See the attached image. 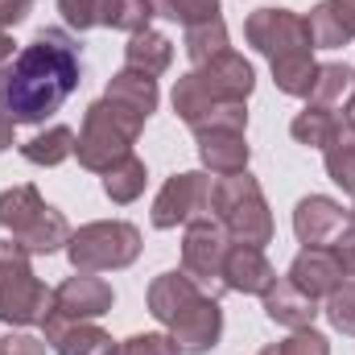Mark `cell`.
<instances>
[{
    "mask_svg": "<svg viewBox=\"0 0 355 355\" xmlns=\"http://www.w3.org/2000/svg\"><path fill=\"white\" fill-rule=\"evenodd\" d=\"M83 83V54L67 29H37L29 46H21L0 67V103L12 124H46L71 91Z\"/></svg>",
    "mask_w": 355,
    "mask_h": 355,
    "instance_id": "1",
    "label": "cell"
},
{
    "mask_svg": "<svg viewBox=\"0 0 355 355\" xmlns=\"http://www.w3.org/2000/svg\"><path fill=\"white\" fill-rule=\"evenodd\" d=\"M257 87V71L244 54L236 50H223L219 58L186 71L182 79L174 83V112L182 124H202L215 107L223 103H244Z\"/></svg>",
    "mask_w": 355,
    "mask_h": 355,
    "instance_id": "2",
    "label": "cell"
},
{
    "mask_svg": "<svg viewBox=\"0 0 355 355\" xmlns=\"http://www.w3.org/2000/svg\"><path fill=\"white\" fill-rule=\"evenodd\" d=\"M0 227H4L29 257H50V252L67 248V240H71L67 215L54 211V207L37 194V186H29V182L0 190Z\"/></svg>",
    "mask_w": 355,
    "mask_h": 355,
    "instance_id": "3",
    "label": "cell"
},
{
    "mask_svg": "<svg viewBox=\"0 0 355 355\" xmlns=\"http://www.w3.org/2000/svg\"><path fill=\"white\" fill-rule=\"evenodd\" d=\"M145 128V116L112 103V99H95L83 116V128H79V141H75V157L79 166L91 174H107L120 157L132 153L137 137Z\"/></svg>",
    "mask_w": 355,
    "mask_h": 355,
    "instance_id": "4",
    "label": "cell"
},
{
    "mask_svg": "<svg viewBox=\"0 0 355 355\" xmlns=\"http://www.w3.org/2000/svg\"><path fill=\"white\" fill-rule=\"evenodd\" d=\"M211 215L223 223L232 244H252V248L272 244V211L265 202L261 182L248 170L211 182Z\"/></svg>",
    "mask_w": 355,
    "mask_h": 355,
    "instance_id": "5",
    "label": "cell"
},
{
    "mask_svg": "<svg viewBox=\"0 0 355 355\" xmlns=\"http://www.w3.org/2000/svg\"><path fill=\"white\" fill-rule=\"evenodd\" d=\"M50 293L29 265V252L17 240L0 244V322L8 327H42L50 310Z\"/></svg>",
    "mask_w": 355,
    "mask_h": 355,
    "instance_id": "6",
    "label": "cell"
},
{
    "mask_svg": "<svg viewBox=\"0 0 355 355\" xmlns=\"http://www.w3.org/2000/svg\"><path fill=\"white\" fill-rule=\"evenodd\" d=\"M67 257L75 272H116L141 257V232L124 219H95L71 232Z\"/></svg>",
    "mask_w": 355,
    "mask_h": 355,
    "instance_id": "7",
    "label": "cell"
},
{
    "mask_svg": "<svg viewBox=\"0 0 355 355\" xmlns=\"http://www.w3.org/2000/svg\"><path fill=\"white\" fill-rule=\"evenodd\" d=\"M112 302H116V293H112V285H107L103 277H95V272H75V277H67V281L50 293V310H46V318H42L46 343H54L62 331H71V327H79V322L103 318V314L112 310Z\"/></svg>",
    "mask_w": 355,
    "mask_h": 355,
    "instance_id": "8",
    "label": "cell"
},
{
    "mask_svg": "<svg viewBox=\"0 0 355 355\" xmlns=\"http://www.w3.org/2000/svg\"><path fill=\"white\" fill-rule=\"evenodd\" d=\"M244 37L252 50H261L272 62H285V58H302V54H314V37H310V25L302 12L293 8H257L248 21H244Z\"/></svg>",
    "mask_w": 355,
    "mask_h": 355,
    "instance_id": "9",
    "label": "cell"
},
{
    "mask_svg": "<svg viewBox=\"0 0 355 355\" xmlns=\"http://www.w3.org/2000/svg\"><path fill=\"white\" fill-rule=\"evenodd\" d=\"M232 248V236L215 215H198L186 223L182 236V272L202 285V293L219 297L223 293V257Z\"/></svg>",
    "mask_w": 355,
    "mask_h": 355,
    "instance_id": "10",
    "label": "cell"
},
{
    "mask_svg": "<svg viewBox=\"0 0 355 355\" xmlns=\"http://www.w3.org/2000/svg\"><path fill=\"white\" fill-rule=\"evenodd\" d=\"M58 12L71 29H120V33H141L157 17L153 0H58Z\"/></svg>",
    "mask_w": 355,
    "mask_h": 355,
    "instance_id": "11",
    "label": "cell"
},
{
    "mask_svg": "<svg viewBox=\"0 0 355 355\" xmlns=\"http://www.w3.org/2000/svg\"><path fill=\"white\" fill-rule=\"evenodd\" d=\"M211 211V178L202 170H186V174H174L153 198V227L170 232V227H182L198 215Z\"/></svg>",
    "mask_w": 355,
    "mask_h": 355,
    "instance_id": "12",
    "label": "cell"
},
{
    "mask_svg": "<svg viewBox=\"0 0 355 355\" xmlns=\"http://www.w3.org/2000/svg\"><path fill=\"white\" fill-rule=\"evenodd\" d=\"M219 335H223V310H219V297L211 293H198L170 322V339L182 355H207L211 347H219Z\"/></svg>",
    "mask_w": 355,
    "mask_h": 355,
    "instance_id": "13",
    "label": "cell"
},
{
    "mask_svg": "<svg viewBox=\"0 0 355 355\" xmlns=\"http://www.w3.org/2000/svg\"><path fill=\"white\" fill-rule=\"evenodd\" d=\"M347 227H352V215H347L335 198H327V194H306V198L293 207V232H297V240H302L306 248H327V244H335Z\"/></svg>",
    "mask_w": 355,
    "mask_h": 355,
    "instance_id": "14",
    "label": "cell"
},
{
    "mask_svg": "<svg viewBox=\"0 0 355 355\" xmlns=\"http://www.w3.org/2000/svg\"><path fill=\"white\" fill-rule=\"evenodd\" d=\"M194 141H198V162H202L207 174L227 178V174H244L248 170L252 149H248L244 132H236V128H207V132H194Z\"/></svg>",
    "mask_w": 355,
    "mask_h": 355,
    "instance_id": "15",
    "label": "cell"
},
{
    "mask_svg": "<svg viewBox=\"0 0 355 355\" xmlns=\"http://www.w3.org/2000/svg\"><path fill=\"white\" fill-rule=\"evenodd\" d=\"M272 281H277V268L265 261V248H252V244H232L227 248V257H223V289L261 297Z\"/></svg>",
    "mask_w": 355,
    "mask_h": 355,
    "instance_id": "16",
    "label": "cell"
},
{
    "mask_svg": "<svg viewBox=\"0 0 355 355\" xmlns=\"http://www.w3.org/2000/svg\"><path fill=\"white\" fill-rule=\"evenodd\" d=\"M306 297H331L339 285H343V268H339V261L327 252V248H302L297 257H293V265H289V272H285Z\"/></svg>",
    "mask_w": 355,
    "mask_h": 355,
    "instance_id": "17",
    "label": "cell"
},
{
    "mask_svg": "<svg viewBox=\"0 0 355 355\" xmlns=\"http://www.w3.org/2000/svg\"><path fill=\"white\" fill-rule=\"evenodd\" d=\"M261 297H265V314L277 322V327L306 331V327H314V318H318V302H314V297H306L289 277H277Z\"/></svg>",
    "mask_w": 355,
    "mask_h": 355,
    "instance_id": "18",
    "label": "cell"
},
{
    "mask_svg": "<svg viewBox=\"0 0 355 355\" xmlns=\"http://www.w3.org/2000/svg\"><path fill=\"white\" fill-rule=\"evenodd\" d=\"M202 293V285L194 281V277H186L182 268H170V272H157L153 281H149V314L162 322V327H170L178 314L194 302Z\"/></svg>",
    "mask_w": 355,
    "mask_h": 355,
    "instance_id": "19",
    "label": "cell"
},
{
    "mask_svg": "<svg viewBox=\"0 0 355 355\" xmlns=\"http://www.w3.org/2000/svg\"><path fill=\"white\" fill-rule=\"evenodd\" d=\"M306 25H310V37H314L318 50H339V46H347L355 37V4H347V0H322V4L310 8Z\"/></svg>",
    "mask_w": 355,
    "mask_h": 355,
    "instance_id": "20",
    "label": "cell"
},
{
    "mask_svg": "<svg viewBox=\"0 0 355 355\" xmlns=\"http://www.w3.org/2000/svg\"><path fill=\"white\" fill-rule=\"evenodd\" d=\"M103 99H112V103H120V107H128V112H137V116H153L157 112V99H162V91H157V79H149V75H141V71H116L112 79H107V87H103Z\"/></svg>",
    "mask_w": 355,
    "mask_h": 355,
    "instance_id": "21",
    "label": "cell"
},
{
    "mask_svg": "<svg viewBox=\"0 0 355 355\" xmlns=\"http://www.w3.org/2000/svg\"><path fill=\"white\" fill-rule=\"evenodd\" d=\"M170 62H174V42H170L166 33H157V29H141V33H132L128 46H124V67H128V71H141V75H149V79L166 75Z\"/></svg>",
    "mask_w": 355,
    "mask_h": 355,
    "instance_id": "22",
    "label": "cell"
},
{
    "mask_svg": "<svg viewBox=\"0 0 355 355\" xmlns=\"http://www.w3.org/2000/svg\"><path fill=\"white\" fill-rule=\"evenodd\" d=\"M75 141H79V137H75L67 124H54V128L29 137V141L21 145V157H25L29 166H62L67 157H75Z\"/></svg>",
    "mask_w": 355,
    "mask_h": 355,
    "instance_id": "23",
    "label": "cell"
},
{
    "mask_svg": "<svg viewBox=\"0 0 355 355\" xmlns=\"http://www.w3.org/2000/svg\"><path fill=\"white\" fill-rule=\"evenodd\" d=\"M339 128H343V120L331 107H314V103H306V112H297L293 124H289L293 141L297 145H310V149H327L339 137Z\"/></svg>",
    "mask_w": 355,
    "mask_h": 355,
    "instance_id": "24",
    "label": "cell"
},
{
    "mask_svg": "<svg viewBox=\"0 0 355 355\" xmlns=\"http://www.w3.org/2000/svg\"><path fill=\"white\" fill-rule=\"evenodd\" d=\"M145 182H149L145 162H141L137 153H128V157H120V162L103 174V194L124 207V202H137V198L145 194Z\"/></svg>",
    "mask_w": 355,
    "mask_h": 355,
    "instance_id": "25",
    "label": "cell"
},
{
    "mask_svg": "<svg viewBox=\"0 0 355 355\" xmlns=\"http://www.w3.org/2000/svg\"><path fill=\"white\" fill-rule=\"evenodd\" d=\"M182 46H186V58H190L194 67H202V62L219 58L223 50H232V46H227V25H223V17H211V21L190 25Z\"/></svg>",
    "mask_w": 355,
    "mask_h": 355,
    "instance_id": "26",
    "label": "cell"
},
{
    "mask_svg": "<svg viewBox=\"0 0 355 355\" xmlns=\"http://www.w3.org/2000/svg\"><path fill=\"white\" fill-rule=\"evenodd\" d=\"M352 91H355V71L352 67H347V62H327V67H318V79H314V91H310V103L335 112Z\"/></svg>",
    "mask_w": 355,
    "mask_h": 355,
    "instance_id": "27",
    "label": "cell"
},
{
    "mask_svg": "<svg viewBox=\"0 0 355 355\" xmlns=\"http://www.w3.org/2000/svg\"><path fill=\"white\" fill-rule=\"evenodd\" d=\"M54 347H58V355H116L112 335L99 331V327H91V322H79V327L62 331L54 339Z\"/></svg>",
    "mask_w": 355,
    "mask_h": 355,
    "instance_id": "28",
    "label": "cell"
},
{
    "mask_svg": "<svg viewBox=\"0 0 355 355\" xmlns=\"http://www.w3.org/2000/svg\"><path fill=\"white\" fill-rule=\"evenodd\" d=\"M322 153H327V174H331V182L343 186L347 194H355V137L347 128H339V137Z\"/></svg>",
    "mask_w": 355,
    "mask_h": 355,
    "instance_id": "29",
    "label": "cell"
},
{
    "mask_svg": "<svg viewBox=\"0 0 355 355\" xmlns=\"http://www.w3.org/2000/svg\"><path fill=\"white\" fill-rule=\"evenodd\" d=\"M153 8H157V17L178 21L182 29H190V25H198V21L219 17V0H153Z\"/></svg>",
    "mask_w": 355,
    "mask_h": 355,
    "instance_id": "30",
    "label": "cell"
},
{
    "mask_svg": "<svg viewBox=\"0 0 355 355\" xmlns=\"http://www.w3.org/2000/svg\"><path fill=\"white\" fill-rule=\"evenodd\" d=\"M327 322L339 331V335H355V277L343 281L331 297H327Z\"/></svg>",
    "mask_w": 355,
    "mask_h": 355,
    "instance_id": "31",
    "label": "cell"
},
{
    "mask_svg": "<svg viewBox=\"0 0 355 355\" xmlns=\"http://www.w3.org/2000/svg\"><path fill=\"white\" fill-rule=\"evenodd\" d=\"M261 355H331V339H327V335H318L314 327H306V331H293L285 343L265 347Z\"/></svg>",
    "mask_w": 355,
    "mask_h": 355,
    "instance_id": "32",
    "label": "cell"
},
{
    "mask_svg": "<svg viewBox=\"0 0 355 355\" xmlns=\"http://www.w3.org/2000/svg\"><path fill=\"white\" fill-rule=\"evenodd\" d=\"M116 355H182V352H178V343L170 335L145 331V335H132V339L116 343Z\"/></svg>",
    "mask_w": 355,
    "mask_h": 355,
    "instance_id": "33",
    "label": "cell"
},
{
    "mask_svg": "<svg viewBox=\"0 0 355 355\" xmlns=\"http://www.w3.org/2000/svg\"><path fill=\"white\" fill-rule=\"evenodd\" d=\"M0 355H46V339H33V335H4V339H0Z\"/></svg>",
    "mask_w": 355,
    "mask_h": 355,
    "instance_id": "34",
    "label": "cell"
},
{
    "mask_svg": "<svg viewBox=\"0 0 355 355\" xmlns=\"http://www.w3.org/2000/svg\"><path fill=\"white\" fill-rule=\"evenodd\" d=\"M331 257L339 261V268H343V277H355V227H347L335 244H331Z\"/></svg>",
    "mask_w": 355,
    "mask_h": 355,
    "instance_id": "35",
    "label": "cell"
},
{
    "mask_svg": "<svg viewBox=\"0 0 355 355\" xmlns=\"http://www.w3.org/2000/svg\"><path fill=\"white\" fill-rule=\"evenodd\" d=\"M29 8H33V0H0V29L21 25L29 17Z\"/></svg>",
    "mask_w": 355,
    "mask_h": 355,
    "instance_id": "36",
    "label": "cell"
},
{
    "mask_svg": "<svg viewBox=\"0 0 355 355\" xmlns=\"http://www.w3.org/2000/svg\"><path fill=\"white\" fill-rule=\"evenodd\" d=\"M12 128H17V124H12V116L4 112V103H0V153L12 149Z\"/></svg>",
    "mask_w": 355,
    "mask_h": 355,
    "instance_id": "37",
    "label": "cell"
},
{
    "mask_svg": "<svg viewBox=\"0 0 355 355\" xmlns=\"http://www.w3.org/2000/svg\"><path fill=\"white\" fill-rule=\"evenodd\" d=\"M343 128L355 137V91L347 95V107H343Z\"/></svg>",
    "mask_w": 355,
    "mask_h": 355,
    "instance_id": "38",
    "label": "cell"
},
{
    "mask_svg": "<svg viewBox=\"0 0 355 355\" xmlns=\"http://www.w3.org/2000/svg\"><path fill=\"white\" fill-rule=\"evenodd\" d=\"M12 58V37H8V29H0V67Z\"/></svg>",
    "mask_w": 355,
    "mask_h": 355,
    "instance_id": "39",
    "label": "cell"
},
{
    "mask_svg": "<svg viewBox=\"0 0 355 355\" xmlns=\"http://www.w3.org/2000/svg\"><path fill=\"white\" fill-rule=\"evenodd\" d=\"M352 227H355V207H352Z\"/></svg>",
    "mask_w": 355,
    "mask_h": 355,
    "instance_id": "40",
    "label": "cell"
},
{
    "mask_svg": "<svg viewBox=\"0 0 355 355\" xmlns=\"http://www.w3.org/2000/svg\"><path fill=\"white\" fill-rule=\"evenodd\" d=\"M347 4H355V0H347Z\"/></svg>",
    "mask_w": 355,
    "mask_h": 355,
    "instance_id": "41",
    "label": "cell"
}]
</instances>
